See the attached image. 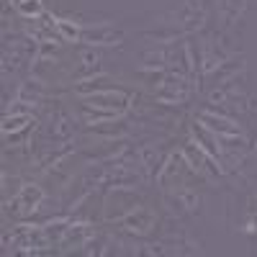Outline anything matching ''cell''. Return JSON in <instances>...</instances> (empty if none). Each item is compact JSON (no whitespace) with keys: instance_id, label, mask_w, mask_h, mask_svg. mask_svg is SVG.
Returning <instances> with one entry per match:
<instances>
[{"instance_id":"2e32d148","label":"cell","mask_w":257,"mask_h":257,"mask_svg":"<svg viewBox=\"0 0 257 257\" xmlns=\"http://www.w3.org/2000/svg\"><path fill=\"white\" fill-rule=\"evenodd\" d=\"M16 8L26 18H39L41 16V0H21V3H16Z\"/></svg>"},{"instance_id":"5bb4252c","label":"cell","mask_w":257,"mask_h":257,"mask_svg":"<svg viewBox=\"0 0 257 257\" xmlns=\"http://www.w3.org/2000/svg\"><path fill=\"white\" fill-rule=\"evenodd\" d=\"M41 85L39 82H31V85H24L21 88V93H18V103H31V105H36L39 100H41Z\"/></svg>"},{"instance_id":"d6986e66","label":"cell","mask_w":257,"mask_h":257,"mask_svg":"<svg viewBox=\"0 0 257 257\" xmlns=\"http://www.w3.org/2000/svg\"><path fill=\"white\" fill-rule=\"evenodd\" d=\"M165 59V54L162 52H149V54H144V67H162V62Z\"/></svg>"},{"instance_id":"ac0fdd59","label":"cell","mask_w":257,"mask_h":257,"mask_svg":"<svg viewBox=\"0 0 257 257\" xmlns=\"http://www.w3.org/2000/svg\"><path fill=\"white\" fill-rule=\"evenodd\" d=\"M98 52H85L82 54V70L85 72H90V70H98Z\"/></svg>"},{"instance_id":"8992f818","label":"cell","mask_w":257,"mask_h":257,"mask_svg":"<svg viewBox=\"0 0 257 257\" xmlns=\"http://www.w3.org/2000/svg\"><path fill=\"white\" fill-rule=\"evenodd\" d=\"M198 121H201V126L206 128V132L213 134V137H242L239 126L234 123L231 118H226V116L203 111V113H198Z\"/></svg>"},{"instance_id":"8fae6325","label":"cell","mask_w":257,"mask_h":257,"mask_svg":"<svg viewBox=\"0 0 257 257\" xmlns=\"http://www.w3.org/2000/svg\"><path fill=\"white\" fill-rule=\"evenodd\" d=\"M54 29L64 41H80V36H82V26L70 24V21H62V18H54Z\"/></svg>"},{"instance_id":"e0dca14e","label":"cell","mask_w":257,"mask_h":257,"mask_svg":"<svg viewBox=\"0 0 257 257\" xmlns=\"http://www.w3.org/2000/svg\"><path fill=\"white\" fill-rule=\"evenodd\" d=\"M139 157H142V165H144V167H155V162H157V149L147 144V147L139 149Z\"/></svg>"},{"instance_id":"52a82bcc","label":"cell","mask_w":257,"mask_h":257,"mask_svg":"<svg viewBox=\"0 0 257 257\" xmlns=\"http://www.w3.org/2000/svg\"><path fill=\"white\" fill-rule=\"evenodd\" d=\"M203 21H206V13H203V8H201L198 0H188L183 8L175 11V24H178L183 31H196V29H201Z\"/></svg>"},{"instance_id":"7402d4cb","label":"cell","mask_w":257,"mask_h":257,"mask_svg":"<svg viewBox=\"0 0 257 257\" xmlns=\"http://www.w3.org/2000/svg\"><path fill=\"white\" fill-rule=\"evenodd\" d=\"M198 3H201V0H198Z\"/></svg>"},{"instance_id":"7c38bea8","label":"cell","mask_w":257,"mask_h":257,"mask_svg":"<svg viewBox=\"0 0 257 257\" xmlns=\"http://www.w3.org/2000/svg\"><path fill=\"white\" fill-rule=\"evenodd\" d=\"M52 134L57 137V139H67V137H72V118L67 116V113H57L54 116V121H52Z\"/></svg>"},{"instance_id":"3957f363","label":"cell","mask_w":257,"mask_h":257,"mask_svg":"<svg viewBox=\"0 0 257 257\" xmlns=\"http://www.w3.org/2000/svg\"><path fill=\"white\" fill-rule=\"evenodd\" d=\"M34 59V39H24V41H13L11 47H6L3 54V70L6 72H16L21 70L24 64H29Z\"/></svg>"},{"instance_id":"7a4b0ae2","label":"cell","mask_w":257,"mask_h":257,"mask_svg":"<svg viewBox=\"0 0 257 257\" xmlns=\"http://www.w3.org/2000/svg\"><path fill=\"white\" fill-rule=\"evenodd\" d=\"M41 198H44V190H41L39 185H34V183H29L13 196L11 213H16V216H31V213L39 208Z\"/></svg>"},{"instance_id":"9a60e30c","label":"cell","mask_w":257,"mask_h":257,"mask_svg":"<svg viewBox=\"0 0 257 257\" xmlns=\"http://www.w3.org/2000/svg\"><path fill=\"white\" fill-rule=\"evenodd\" d=\"M26 123H34L26 113H21V116H6L3 134H16V132H21V128H26Z\"/></svg>"},{"instance_id":"30bf717a","label":"cell","mask_w":257,"mask_h":257,"mask_svg":"<svg viewBox=\"0 0 257 257\" xmlns=\"http://www.w3.org/2000/svg\"><path fill=\"white\" fill-rule=\"evenodd\" d=\"M88 237H90V229H88V224H75V226H67V231H64V239H62V244L67 247V244H85L88 242Z\"/></svg>"},{"instance_id":"ffe728a7","label":"cell","mask_w":257,"mask_h":257,"mask_svg":"<svg viewBox=\"0 0 257 257\" xmlns=\"http://www.w3.org/2000/svg\"><path fill=\"white\" fill-rule=\"evenodd\" d=\"M13 3H21V0H13Z\"/></svg>"},{"instance_id":"6da1fadb","label":"cell","mask_w":257,"mask_h":257,"mask_svg":"<svg viewBox=\"0 0 257 257\" xmlns=\"http://www.w3.org/2000/svg\"><path fill=\"white\" fill-rule=\"evenodd\" d=\"M155 221H157V219H155V213L149 211L147 206H137V208H132L128 213H123V216L118 219V226H121L123 231H128V234L144 237V234L152 231Z\"/></svg>"},{"instance_id":"44dd1931","label":"cell","mask_w":257,"mask_h":257,"mask_svg":"<svg viewBox=\"0 0 257 257\" xmlns=\"http://www.w3.org/2000/svg\"><path fill=\"white\" fill-rule=\"evenodd\" d=\"M254 149H257V144H254Z\"/></svg>"},{"instance_id":"9c48e42d","label":"cell","mask_w":257,"mask_h":257,"mask_svg":"<svg viewBox=\"0 0 257 257\" xmlns=\"http://www.w3.org/2000/svg\"><path fill=\"white\" fill-rule=\"evenodd\" d=\"M244 8H247V0H219V16L226 26L237 24L244 13Z\"/></svg>"},{"instance_id":"ba28073f","label":"cell","mask_w":257,"mask_h":257,"mask_svg":"<svg viewBox=\"0 0 257 257\" xmlns=\"http://www.w3.org/2000/svg\"><path fill=\"white\" fill-rule=\"evenodd\" d=\"M123 39V31L108 29V26H95V29H82L80 41L85 44H118Z\"/></svg>"},{"instance_id":"5b68a950","label":"cell","mask_w":257,"mask_h":257,"mask_svg":"<svg viewBox=\"0 0 257 257\" xmlns=\"http://www.w3.org/2000/svg\"><path fill=\"white\" fill-rule=\"evenodd\" d=\"M85 105H93V108H111L116 113H123L128 108V93H123L118 88H105L100 93L88 95V103Z\"/></svg>"},{"instance_id":"277c9868","label":"cell","mask_w":257,"mask_h":257,"mask_svg":"<svg viewBox=\"0 0 257 257\" xmlns=\"http://www.w3.org/2000/svg\"><path fill=\"white\" fill-rule=\"evenodd\" d=\"M188 93H190L188 82H185V77L178 75V72H170V75L157 85V98H160L162 103H183V100L188 98Z\"/></svg>"},{"instance_id":"4fadbf2b","label":"cell","mask_w":257,"mask_h":257,"mask_svg":"<svg viewBox=\"0 0 257 257\" xmlns=\"http://www.w3.org/2000/svg\"><path fill=\"white\" fill-rule=\"evenodd\" d=\"M173 198H175L178 206H183L185 211H198V206H201V198H198L193 190H188V188H178Z\"/></svg>"}]
</instances>
